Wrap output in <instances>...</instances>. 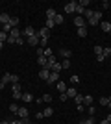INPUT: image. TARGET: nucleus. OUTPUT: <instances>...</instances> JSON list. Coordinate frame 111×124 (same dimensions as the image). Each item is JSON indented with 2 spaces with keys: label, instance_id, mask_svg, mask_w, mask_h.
<instances>
[{
  "label": "nucleus",
  "instance_id": "obj_1",
  "mask_svg": "<svg viewBox=\"0 0 111 124\" xmlns=\"http://www.w3.org/2000/svg\"><path fill=\"white\" fill-rule=\"evenodd\" d=\"M91 26H98L102 22V11H95V15H93V19L91 21H87Z\"/></svg>",
  "mask_w": 111,
  "mask_h": 124
},
{
  "label": "nucleus",
  "instance_id": "obj_2",
  "mask_svg": "<svg viewBox=\"0 0 111 124\" xmlns=\"http://www.w3.org/2000/svg\"><path fill=\"white\" fill-rule=\"evenodd\" d=\"M11 93H13V98H22V89H21V85L19 83H13V89H11Z\"/></svg>",
  "mask_w": 111,
  "mask_h": 124
},
{
  "label": "nucleus",
  "instance_id": "obj_3",
  "mask_svg": "<svg viewBox=\"0 0 111 124\" xmlns=\"http://www.w3.org/2000/svg\"><path fill=\"white\" fill-rule=\"evenodd\" d=\"M56 82H59V72H52V70H50V76H48L46 83L52 85V83H56Z\"/></svg>",
  "mask_w": 111,
  "mask_h": 124
},
{
  "label": "nucleus",
  "instance_id": "obj_4",
  "mask_svg": "<svg viewBox=\"0 0 111 124\" xmlns=\"http://www.w3.org/2000/svg\"><path fill=\"white\" fill-rule=\"evenodd\" d=\"M76 6H78V2H69L65 6V13H76Z\"/></svg>",
  "mask_w": 111,
  "mask_h": 124
},
{
  "label": "nucleus",
  "instance_id": "obj_5",
  "mask_svg": "<svg viewBox=\"0 0 111 124\" xmlns=\"http://www.w3.org/2000/svg\"><path fill=\"white\" fill-rule=\"evenodd\" d=\"M21 35H26V39L28 37H32V35H35V30H33L32 26H26V28H24V30H22V33Z\"/></svg>",
  "mask_w": 111,
  "mask_h": 124
},
{
  "label": "nucleus",
  "instance_id": "obj_6",
  "mask_svg": "<svg viewBox=\"0 0 111 124\" xmlns=\"http://www.w3.org/2000/svg\"><path fill=\"white\" fill-rule=\"evenodd\" d=\"M58 52H59V56L63 57V59H70V56H72V52L67 50V48H59Z\"/></svg>",
  "mask_w": 111,
  "mask_h": 124
},
{
  "label": "nucleus",
  "instance_id": "obj_7",
  "mask_svg": "<svg viewBox=\"0 0 111 124\" xmlns=\"http://www.w3.org/2000/svg\"><path fill=\"white\" fill-rule=\"evenodd\" d=\"M35 35L39 37V39H43V37H48V35H50V30H48V28H41L39 31H35Z\"/></svg>",
  "mask_w": 111,
  "mask_h": 124
},
{
  "label": "nucleus",
  "instance_id": "obj_8",
  "mask_svg": "<svg viewBox=\"0 0 111 124\" xmlns=\"http://www.w3.org/2000/svg\"><path fill=\"white\" fill-rule=\"evenodd\" d=\"M39 41H41V39H39L37 35L28 37V45H30V46H39Z\"/></svg>",
  "mask_w": 111,
  "mask_h": 124
},
{
  "label": "nucleus",
  "instance_id": "obj_9",
  "mask_svg": "<svg viewBox=\"0 0 111 124\" xmlns=\"http://www.w3.org/2000/svg\"><path fill=\"white\" fill-rule=\"evenodd\" d=\"M48 76H50V69H41V70H39V78H41V80L46 82Z\"/></svg>",
  "mask_w": 111,
  "mask_h": 124
},
{
  "label": "nucleus",
  "instance_id": "obj_10",
  "mask_svg": "<svg viewBox=\"0 0 111 124\" xmlns=\"http://www.w3.org/2000/svg\"><path fill=\"white\" fill-rule=\"evenodd\" d=\"M19 119H28V115H30V111H28L26 108H19Z\"/></svg>",
  "mask_w": 111,
  "mask_h": 124
},
{
  "label": "nucleus",
  "instance_id": "obj_11",
  "mask_svg": "<svg viewBox=\"0 0 111 124\" xmlns=\"http://www.w3.org/2000/svg\"><path fill=\"white\" fill-rule=\"evenodd\" d=\"M100 26H102V30L106 31V33H111V24H109V21H102Z\"/></svg>",
  "mask_w": 111,
  "mask_h": 124
},
{
  "label": "nucleus",
  "instance_id": "obj_12",
  "mask_svg": "<svg viewBox=\"0 0 111 124\" xmlns=\"http://www.w3.org/2000/svg\"><path fill=\"white\" fill-rule=\"evenodd\" d=\"M93 102H95V98H93L91 94H85V96H83V106L89 108V106H93Z\"/></svg>",
  "mask_w": 111,
  "mask_h": 124
},
{
  "label": "nucleus",
  "instance_id": "obj_13",
  "mask_svg": "<svg viewBox=\"0 0 111 124\" xmlns=\"http://www.w3.org/2000/svg\"><path fill=\"white\" fill-rule=\"evenodd\" d=\"M100 106H107V108H111V96H102V98H100Z\"/></svg>",
  "mask_w": 111,
  "mask_h": 124
},
{
  "label": "nucleus",
  "instance_id": "obj_14",
  "mask_svg": "<svg viewBox=\"0 0 111 124\" xmlns=\"http://www.w3.org/2000/svg\"><path fill=\"white\" fill-rule=\"evenodd\" d=\"M74 24H76V28H83V26H85L83 17H76V19H74Z\"/></svg>",
  "mask_w": 111,
  "mask_h": 124
},
{
  "label": "nucleus",
  "instance_id": "obj_15",
  "mask_svg": "<svg viewBox=\"0 0 111 124\" xmlns=\"http://www.w3.org/2000/svg\"><path fill=\"white\" fill-rule=\"evenodd\" d=\"M56 85H58V91H59L61 94H63V93H67V83H65V82H58Z\"/></svg>",
  "mask_w": 111,
  "mask_h": 124
},
{
  "label": "nucleus",
  "instance_id": "obj_16",
  "mask_svg": "<svg viewBox=\"0 0 111 124\" xmlns=\"http://www.w3.org/2000/svg\"><path fill=\"white\" fill-rule=\"evenodd\" d=\"M0 82L4 83V85H6V83H11V74H9V72H4V74H2V80H0Z\"/></svg>",
  "mask_w": 111,
  "mask_h": 124
},
{
  "label": "nucleus",
  "instance_id": "obj_17",
  "mask_svg": "<svg viewBox=\"0 0 111 124\" xmlns=\"http://www.w3.org/2000/svg\"><path fill=\"white\" fill-rule=\"evenodd\" d=\"M61 69L63 67H61V63H58V61L54 63V65H50V70H52V72H61Z\"/></svg>",
  "mask_w": 111,
  "mask_h": 124
},
{
  "label": "nucleus",
  "instance_id": "obj_18",
  "mask_svg": "<svg viewBox=\"0 0 111 124\" xmlns=\"http://www.w3.org/2000/svg\"><path fill=\"white\" fill-rule=\"evenodd\" d=\"M9 21H11V17L7 15V13H2V15H0V22H2V26H4V24H7Z\"/></svg>",
  "mask_w": 111,
  "mask_h": 124
},
{
  "label": "nucleus",
  "instance_id": "obj_19",
  "mask_svg": "<svg viewBox=\"0 0 111 124\" xmlns=\"http://www.w3.org/2000/svg\"><path fill=\"white\" fill-rule=\"evenodd\" d=\"M21 33H22V31L19 30V28H13V30L9 31V37H13V39H17V37H21Z\"/></svg>",
  "mask_w": 111,
  "mask_h": 124
},
{
  "label": "nucleus",
  "instance_id": "obj_20",
  "mask_svg": "<svg viewBox=\"0 0 111 124\" xmlns=\"http://www.w3.org/2000/svg\"><path fill=\"white\" fill-rule=\"evenodd\" d=\"M22 100H24V104H30V102H33L35 98H33L30 93H24V94H22Z\"/></svg>",
  "mask_w": 111,
  "mask_h": 124
},
{
  "label": "nucleus",
  "instance_id": "obj_21",
  "mask_svg": "<svg viewBox=\"0 0 111 124\" xmlns=\"http://www.w3.org/2000/svg\"><path fill=\"white\" fill-rule=\"evenodd\" d=\"M54 115V109L50 108V106H48V108H44L43 109V117H52Z\"/></svg>",
  "mask_w": 111,
  "mask_h": 124
},
{
  "label": "nucleus",
  "instance_id": "obj_22",
  "mask_svg": "<svg viewBox=\"0 0 111 124\" xmlns=\"http://www.w3.org/2000/svg\"><path fill=\"white\" fill-rule=\"evenodd\" d=\"M56 15H58L56 9H52V8H48V9H46V19H56Z\"/></svg>",
  "mask_w": 111,
  "mask_h": 124
},
{
  "label": "nucleus",
  "instance_id": "obj_23",
  "mask_svg": "<svg viewBox=\"0 0 111 124\" xmlns=\"http://www.w3.org/2000/svg\"><path fill=\"white\" fill-rule=\"evenodd\" d=\"M19 17H11V21H9V26H11V30H13V28H17V26H19Z\"/></svg>",
  "mask_w": 111,
  "mask_h": 124
},
{
  "label": "nucleus",
  "instance_id": "obj_24",
  "mask_svg": "<svg viewBox=\"0 0 111 124\" xmlns=\"http://www.w3.org/2000/svg\"><path fill=\"white\" fill-rule=\"evenodd\" d=\"M54 26H56V22H54V19H46V22H44V28H48V30H52Z\"/></svg>",
  "mask_w": 111,
  "mask_h": 124
},
{
  "label": "nucleus",
  "instance_id": "obj_25",
  "mask_svg": "<svg viewBox=\"0 0 111 124\" xmlns=\"http://www.w3.org/2000/svg\"><path fill=\"white\" fill-rule=\"evenodd\" d=\"M76 94H78V91H76V89H74V87H69V89H67V96H70V98H74Z\"/></svg>",
  "mask_w": 111,
  "mask_h": 124
},
{
  "label": "nucleus",
  "instance_id": "obj_26",
  "mask_svg": "<svg viewBox=\"0 0 111 124\" xmlns=\"http://www.w3.org/2000/svg\"><path fill=\"white\" fill-rule=\"evenodd\" d=\"M83 96H85V94H76V96H74V102H76V106L83 104Z\"/></svg>",
  "mask_w": 111,
  "mask_h": 124
},
{
  "label": "nucleus",
  "instance_id": "obj_27",
  "mask_svg": "<svg viewBox=\"0 0 111 124\" xmlns=\"http://www.w3.org/2000/svg\"><path fill=\"white\" fill-rule=\"evenodd\" d=\"M76 31H78L80 37H87V28H85V26H83V28H78Z\"/></svg>",
  "mask_w": 111,
  "mask_h": 124
},
{
  "label": "nucleus",
  "instance_id": "obj_28",
  "mask_svg": "<svg viewBox=\"0 0 111 124\" xmlns=\"http://www.w3.org/2000/svg\"><path fill=\"white\" fill-rule=\"evenodd\" d=\"M102 56H104V59L111 57V48H109V46H106V48H104V52H102Z\"/></svg>",
  "mask_w": 111,
  "mask_h": 124
},
{
  "label": "nucleus",
  "instance_id": "obj_29",
  "mask_svg": "<svg viewBox=\"0 0 111 124\" xmlns=\"http://www.w3.org/2000/svg\"><path fill=\"white\" fill-rule=\"evenodd\" d=\"M85 17H87V21H91V19H93V15H95V11L93 9H87V8H85V13H83Z\"/></svg>",
  "mask_w": 111,
  "mask_h": 124
},
{
  "label": "nucleus",
  "instance_id": "obj_30",
  "mask_svg": "<svg viewBox=\"0 0 111 124\" xmlns=\"http://www.w3.org/2000/svg\"><path fill=\"white\" fill-rule=\"evenodd\" d=\"M7 37H9V33H6V31L0 30V43H6V41H7Z\"/></svg>",
  "mask_w": 111,
  "mask_h": 124
},
{
  "label": "nucleus",
  "instance_id": "obj_31",
  "mask_svg": "<svg viewBox=\"0 0 111 124\" xmlns=\"http://www.w3.org/2000/svg\"><path fill=\"white\" fill-rule=\"evenodd\" d=\"M54 22H56V24H63V22H65L63 15H59V13H58V15H56V19H54Z\"/></svg>",
  "mask_w": 111,
  "mask_h": 124
},
{
  "label": "nucleus",
  "instance_id": "obj_32",
  "mask_svg": "<svg viewBox=\"0 0 111 124\" xmlns=\"http://www.w3.org/2000/svg\"><path fill=\"white\" fill-rule=\"evenodd\" d=\"M39 45H41L39 48H46V46H48V37H43L41 41H39Z\"/></svg>",
  "mask_w": 111,
  "mask_h": 124
},
{
  "label": "nucleus",
  "instance_id": "obj_33",
  "mask_svg": "<svg viewBox=\"0 0 111 124\" xmlns=\"http://www.w3.org/2000/svg\"><path fill=\"white\" fill-rule=\"evenodd\" d=\"M41 100H43V102H46V104H50V102H52V94H43Z\"/></svg>",
  "mask_w": 111,
  "mask_h": 124
},
{
  "label": "nucleus",
  "instance_id": "obj_34",
  "mask_svg": "<svg viewBox=\"0 0 111 124\" xmlns=\"http://www.w3.org/2000/svg\"><path fill=\"white\" fill-rule=\"evenodd\" d=\"M76 13H78V17H81V15H83V13H85V8H81V6H76Z\"/></svg>",
  "mask_w": 111,
  "mask_h": 124
},
{
  "label": "nucleus",
  "instance_id": "obj_35",
  "mask_svg": "<svg viewBox=\"0 0 111 124\" xmlns=\"http://www.w3.org/2000/svg\"><path fill=\"white\" fill-rule=\"evenodd\" d=\"M80 124H95V117H89V119H85V120H81Z\"/></svg>",
  "mask_w": 111,
  "mask_h": 124
},
{
  "label": "nucleus",
  "instance_id": "obj_36",
  "mask_svg": "<svg viewBox=\"0 0 111 124\" xmlns=\"http://www.w3.org/2000/svg\"><path fill=\"white\" fill-rule=\"evenodd\" d=\"M102 52H104V48H102V46H95V54H96V57H100V56H102Z\"/></svg>",
  "mask_w": 111,
  "mask_h": 124
},
{
  "label": "nucleus",
  "instance_id": "obj_37",
  "mask_svg": "<svg viewBox=\"0 0 111 124\" xmlns=\"http://www.w3.org/2000/svg\"><path fill=\"white\" fill-rule=\"evenodd\" d=\"M9 111H11V113H19V106H17V104H11V106H9Z\"/></svg>",
  "mask_w": 111,
  "mask_h": 124
},
{
  "label": "nucleus",
  "instance_id": "obj_38",
  "mask_svg": "<svg viewBox=\"0 0 111 124\" xmlns=\"http://www.w3.org/2000/svg\"><path fill=\"white\" fill-rule=\"evenodd\" d=\"M87 113H89L91 117H93V115L96 113V108H95V106H89V108H87Z\"/></svg>",
  "mask_w": 111,
  "mask_h": 124
},
{
  "label": "nucleus",
  "instance_id": "obj_39",
  "mask_svg": "<svg viewBox=\"0 0 111 124\" xmlns=\"http://www.w3.org/2000/svg\"><path fill=\"white\" fill-rule=\"evenodd\" d=\"M70 82L72 83H80V76L78 74H72V76H70Z\"/></svg>",
  "mask_w": 111,
  "mask_h": 124
},
{
  "label": "nucleus",
  "instance_id": "obj_40",
  "mask_svg": "<svg viewBox=\"0 0 111 124\" xmlns=\"http://www.w3.org/2000/svg\"><path fill=\"white\" fill-rule=\"evenodd\" d=\"M61 67H63V69H69V67H70V59H63Z\"/></svg>",
  "mask_w": 111,
  "mask_h": 124
},
{
  "label": "nucleus",
  "instance_id": "obj_41",
  "mask_svg": "<svg viewBox=\"0 0 111 124\" xmlns=\"http://www.w3.org/2000/svg\"><path fill=\"white\" fill-rule=\"evenodd\" d=\"M19 80H21V78L17 76V74H11V83H19Z\"/></svg>",
  "mask_w": 111,
  "mask_h": 124
},
{
  "label": "nucleus",
  "instance_id": "obj_42",
  "mask_svg": "<svg viewBox=\"0 0 111 124\" xmlns=\"http://www.w3.org/2000/svg\"><path fill=\"white\" fill-rule=\"evenodd\" d=\"M54 63H56V56H50V57H48V67L54 65Z\"/></svg>",
  "mask_w": 111,
  "mask_h": 124
},
{
  "label": "nucleus",
  "instance_id": "obj_43",
  "mask_svg": "<svg viewBox=\"0 0 111 124\" xmlns=\"http://www.w3.org/2000/svg\"><path fill=\"white\" fill-rule=\"evenodd\" d=\"M15 45H24V39H22V35H21V37H17Z\"/></svg>",
  "mask_w": 111,
  "mask_h": 124
},
{
  "label": "nucleus",
  "instance_id": "obj_44",
  "mask_svg": "<svg viewBox=\"0 0 111 124\" xmlns=\"http://www.w3.org/2000/svg\"><path fill=\"white\" fill-rule=\"evenodd\" d=\"M81 8H85V6H89V0H81V2H78Z\"/></svg>",
  "mask_w": 111,
  "mask_h": 124
},
{
  "label": "nucleus",
  "instance_id": "obj_45",
  "mask_svg": "<svg viewBox=\"0 0 111 124\" xmlns=\"http://www.w3.org/2000/svg\"><path fill=\"white\" fill-rule=\"evenodd\" d=\"M15 41H17V39H13V37H7V41H6V43H7V45H15Z\"/></svg>",
  "mask_w": 111,
  "mask_h": 124
},
{
  "label": "nucleus",
  "instance_id": "obj_46",
  "mask_svg": "<svg viewBox=\"0 0 111 124\" xmlns=\"http://www.w3.org/2000/svg\"><path fill=\"white\" fill-rule=\"evenodd\" d=\"M109 2H107V0H104V2H102V8H104V9H107V8H109Z\"/></svg>",
  "mask_w": 111,
  "mask_h": 124
},
{
  "label": "nucleus",
  "instance_id": "obj_47",
  "mask_svg": "<svg viewBox=\"0 0 111 124\" xmlns=\"http://www.w3.org/2000/svg\"><path fill=\"white\" fill-rule=\"evenodd\" d=\"M69 98V96H67V93H63V94H59V100H61V102H65V100Z\"/></svg>",
  "mask_w": 111,
  "mask_h": 124
},
{
  "label": "nucleus",
  "instance_id": "obj_48",
  "mask_svg": "<svg viewBox=\"0 0 111 124\" xmlns=\"http://www.w3.org/2000/svg\"><path fill=\"white\" fill-rule=\"evenodd\" d=\"M76 109H78L80 113H81V111H85V106H83V104H80V106H76Z\"/></svg>",
  "mask_w": 111,
  "mask_h": 124
},
{
  "label": "nucleus",
  "instance_id": "obj_49",
  "mask_svg": "<svg viewBox=\"0 0 111 124\" xmlns=\"http://www.w3.org/2000/svg\"><path fill=\"white\" fill-rule=\"evenodd\" d=\"M11 124H22V122H21V119H19V120H11Z\"/></svg>",
  "mask_w": 111,
  "mask_h": 124
},
{
  "label": "nucleus",
  "instance_id": "obj_50",
  "mask_svg": "<svg viewBox=\"0 0 111 124\" xmlns=\"http://www.w3.org/2000/svg\"><path fill=\"white\" fill-rule=\"evenodd\" d=\"M100 124H109V120H107V119H104V120H100Z\"/></svg>",
  "mask_w": 111,
  "mask_h": 124
},
{
  "label": "nucleus",
  "instance_id": "obj_51",
  "mask_svg": "<svg viewBox=\"0 0 111 124\" xmlns=\"http://www.w3.org/2000/svg\"><path fill=\"white\" fill-rule=\"evenodd\" d=\"M0 124H11V122H9V120H2Z\"/></svg>",
  "mask_w": 111,
  "mask_h": 124
},
{
  "label": "nucleus",
  "instance_id": "obj_52",
  "mask_svg": "<svg viewBox=\"0 0 111 124\" xmlns=\"http://www.w3.org/2000/svg\"><path fill=\"white\" fill-rule=\"evenodd\" d=\"M2 89H4V83H2V82H0V91H2Z\"/></svg>",
  "mask_w": 111,
  "mask_h": 124
},
{
  "label": "nucleus",
  "instance_id": "obj_53",
  "mask_svg": "<svg viewBox=\"0 0 111 124\" xmlns=\"http://www.w3.org/2000/svg\"><path fill=\"white\" fill-rule=\"evenodd\" d=\"M2 46H4V43H0V50H2Z\"/></svg>",
  "mask_w": 111,
  "mask_h": 124
},
{
  "label": "nucleus",
  "instance_id": "obj_54",
  "mask_svg": "<svg viewBox=\"0 0 111 124\" xmlns=\"http://www.w3.org/2000/svg\"><path fill=\"white\" fill-rule=\"evenodd\" d=\"M0 30H2V22H0Z\"/></svg>",
  "mask_w": 111,
  "mask_h": 124
},
{
  "label": "nucleus",
  "instance_id": "obj_55",
  "mask_svg": "<svg viewBox=\"0 0 111 124\" xmlns=\"http://www.w3.org/2000/svg\"><path fill=\"white\" fill-rule=\"evenodd\" d=\"M109 24H111V21H109Z\"/></svg>",
  "mask_w": 111,
  "mask_h": 124
},
{
  "label": "nucleus",
  "instance_id": "obj_56",
  "mask_svg": "<svg viewBox=\"0 0 111 124\" xmlns=\"http://www.w3.org/2000/svg\"><path fill=\"white\" fill-rule=\"evenodd\" d=\"M109 124H111V120H109Z\"/></svg>",
  "mask_w": 111,
  "mask_h": 124
}]
</instances>
